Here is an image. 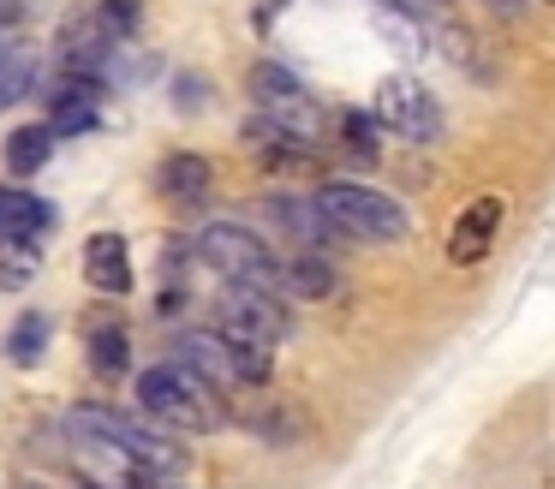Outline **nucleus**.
<instances>
[{
    "mask_svg": "<svg viewBox=\"0 0 555 489\" xmlns=\"http://www.w3.org/2000/svg\"><path fill=\"white\" fill-rule=\"evenodd\" d=\"M49 107H54V114H49L54 138H85V131L102 126V83L96 78H66V72H61Z\"/></svg>",
    "mask_w": 555,
    "mask_h": 489,
    "instance_id": "nucleus-10",
    "label": "nucleus"
},
{
    "mask_svg": "<svg viewBox=\"0 0 555 489\" xmlns=\"http://www.w3.org/2000/svg\"><path fill=\"white\" fill-rule=\"evenodd\" d=\"M138 406H144L162 429H173V436H209V429H221V417H228V400H221L209 382H197L185 364H173V358L138 376Z\"/></svg>",
    "mask_w": 555,
    "mask_h": 489,
    "instance_id": "nucleus-3",
    "label": "nucleus"
},
{
    "mask_svg": "<svg viewBox=\"0 0 555 489\" xmlns=\"http://www.w3.org/2000/svg\"><path fill=\"white\" fill-rule=\"evenodd\" d=\"M209 185H216V167H209L197 150H173V155H162V167H156V191H162L168 203L192 209V203H204V197H209Z\"/></svg>",
    "mask_w": 555,
    "mask_h": 489,
    "instance_id": "nucleus-12",
    "label": "nucleus"
},
{
    "mask_svg": "<svg viewBox=\"0 0 555 489\" xmlns=\"http://www.w3.org/2000/svg\"><path fill=\"white\" fill-rule=\"evenodd\" d=\"M13 489H49V484H37V477H25V484H13Z\"/></svg>",
    "mask_w": 555,
    "mask_h": 489,
    "instance_id": "nucleus-28",
    "label": "nucleus"
},
{
    "mask_svg": "<svg viewBox=\"0 0 555 489\" xmlns=\"http://www.w3.org/2000/svg\"><path fill=\"white\" fill-rule=\"evenodd\" d=\"M502 215H507V203H502V197H472L466 209L454 215V227H448V262L472 269V262L490 257L495 233H502Z\"/></svg>",
    "mask_w": 555,
    "mask_h": 489,
    "instance_id": "nucleus-7",
    "label": "nucleus"
},
{
    "mask_svg": "<svg viewBox=\"0 0 555 489\" xmlns=\"http://www.w3.org/2000/svg\"><path fill=\"white\" fill-rule=\"evenodd\" d=\"M85 489H102V484H85Z\"/></svg>",
    "mask_w": 555,
    "mask_h": 489,
    "instance_id": "nucleus-29",
    "label": "nucleus"
},
{
    "mask_svg": "<svg viewBox=\"0 0 555 489\" xmlns=\"http://www.w3.org/2000/svg\"><path fill=\"white\" fill-rule=\"evenodd\" d=\"M173 107H180V114L209 107V78H192V72H185V78H173Z\"/></svg>",
    "mask_w": 555,
    "mask_h": 489,
    "instance_id": "nucleus-24",
    "label": "nucleus"
},
{
    "mask_svg": "<svg viewBox=\"0 0 555 489\" xmlns=\"http://www.w3.org/2000/svg\"><path fill=\"white\" fill-rule=\"evenodd\" d=\"M299 95H311V90H305V78H293L287 66H275V60H257V66H251L257 114H269V107H281V102H299Z\"/></svg>",
    "mask_w": 555,
    "mask_h": 489,
    "instance_id": "nucleus-18",
    "label": "nucleus"
},
{
    "mask_svg": "<svg viewBox=\"0 0 555 489\" xmlns=\"http://www.w3.org/2000/svg\"><path fill=\"white\" fill-rule=\"evenodd\" d=\"M30 269H37V245H0V281L25 286Z\"/></svg>",
    "mask_w": 555,
    "mask_h": 489,
    "instance_id": "nucleus-23",
    "label": "nucleus"
},
{
    "mask_svg": "<svg viewBox=\"0 0 555 489\" xmlns=\"http://www.w3.org/2000/svg\"><path fill=\"white\" fill-rule=\"evenodd\" d=\"M371 119L412 143H436L442 138V102H436L430 83H418L412 72H395V78L376 83V102H371Z\"/></svg>",
    "mask_w": 555,
    "mask_h": 489,
    "instance_id": "nucleus-6",
    "label": "nucleus"
},
{
    "mask_svg": "<svg viewBox=\"0 0 555 489\" xmlns=\"http://www.w3.org/2000/svg\"><path fill=\"white\" fill-rule=\"evenodd\" d=\"M216 329L233 334V340L281 346V340H293V305L281 293H263V286L228 281V293L216 298Z\"/></svg>",
    "mask_w": 555,
    "mask_h": 489,
    "instance_id": "nucleus-5",
    "label": "nucleus"
},
{
    "mask_svg": "<svg viewBox=\"0 0 555 489\" xmlns=\"http://www.w3.org/2000/svg\"><path fill=\"white\" fill-rule=\"evenodd\" d=\"M49 334H54V322L42 317V310H25V317L7 329V364H18V370L42 364V352H49Z\"/></svg>",
    "mask_w": 555,
    "mask_h": 489,
    "instance_id": "nucleus-17",
    "label": "nucleus"
},
{
    "mask_svg": "<svg viewBox=\"0 0 555 489\" xmlns=\"http://www.w3.org/2000/svg\"><path fill=\"white\" fill-rule=\"evenodd\" d=\"M173 364H185L197 382H209L221 400H233V394L263 388V382L275 376V346L233 340V334H221V329H185L180 340H173Z\"/></svg>",
    "mask_w": 555,
    "mask_h": 489,
    "instance_id": "nucleus-1",
    "label": "nucleus"
},
{
    "mask_svg": "<svg viewBox=\"0 0 555 489\" xmlns=\"http://www.w3.org/2000/svg\"><path fill=\"white\" fill-rule=\"evenodd\" d=\"M54 203L37 197V191H18V185H0V245H42L54 233Z\"/></svg>",
    "mask_w": 555,
    "mask_h": 489,
    "instance_id": "nucleus-8",
    "label": "nucleus"
},
{
    "mask_svg": "<svg viewBox=\"0 0 555 489\" xmlns=\"http://www.w3.org/2000/svg\"><path fill=\"white\" fill-rule=\"evenodd\" d=\"M240 143L251 150L257 167H269V173H299V167H311V143H299L293 131H281L269 114H251L240 126Z\"/></svg>",
    "mask_w": 555,
    "mask_h": 489,
    "instance_id": "nucleus-9",
    "label": "nucleus"
},
{
    "mask_svg": "<svg viewBox=\"0 0 555 489\" xmlns=\"http://www.w3.org/2000/svg\"><path fill=\"white\" fill-rule=\"evenodd\" d=\"M323 221L335 227L340 239H359V245H400L412 233V215L400 209V197L364 185V179H323L311 191Z\"/></svg>",
    "mask_w": 555,
    "mask_h": 489,
    "instance_id": "nucleus-2",
    "label": "nucleus"
},
{
    "mask_svg": "<svg viewBox=\"0 0 555 489\" xmlns=\"http://www.w3.org/2000/svg\"><path fill=\"white\" fill-rule=\"evenodd\" d=\"M7 173H18V179H30V173H42L49 167V155H54V126L42 119V126H18V131H7Z\"/></svg>",
    "mask_w": 555,
    "mask_h": 489,
    "instance_id": "nucleus-15",
    "label": "nucleus"
},
{
    "mask_svg": "<svg viewBox=\"0 0 555 489\" xmlns=\"http://www.w3.org/2000/svg\"><path fill=\"white\" fill-rule=\"evenodd\" d=\"M96 24H102V36L108 42H126V36L138 30V0H96Z\"/></svg>",
    "mask_w": 555,
    "mask_h": 489,
    "instance_id": "nucleus-22",
    "label": "nucleus"
},
{
    "mask_svg": "<svg viewBox=\"0 0 555 489\" xmlns=\"http://www.w3.org/2000/svg\"><path fill=\"white\" fill-rule=\"evenodd\" d=\"M197 262H209V269L221 274V281H240V286H263V293H281V262L275 250L263 245V239L251 233V227L240 221H209L204 233L192 239Z\"/></svg>",
    "mask_w": 555,
    "mask_h": 489,
    "instance_id": "nucleus-4",
    "label": "nucleus"
},
{
    "mask_svg": "<svg viewBox=\"0 0 555 489\" xmlns=\"http://www.w3.org/2000/svg\"><path fill=\"white\" fill-rule=\"evenodd\" d=\"M281 298H311V305H323V298L340 293V269L328 257H317V250H293L287 262H281Z\"/></svg>",
    "mask_w": 555,
    "mask_h": 489,
    "instance_id": "nucleus-14",
    "label": "nucleus"
},
{
    "mask_svg": "<svg viewBox=\"0 0 555 489\" xmlns=\"http://www.w3.org/2000/svg\"><path fill=\"white\" fill-rule=\"evenodd\" d=\"M287 7H293V0H257V7H251V30L269 36V30L281 24V12H287Z\"/></svg>",
    "mask_w": 555,
    "mask_h": 489,
    "instance_id": "nucleus-26",
    "label": "nucleus"
},
{
    "mask_svg": "<svg viewBox=\"0 0 555 489\" xmlns=\"http://www.w3.org/2000/svg\"><path fill=\"white\" fill-rule=\"evenodd\" d=\"M263 209H269V221H275V227H281V233H287L299 250H317V257H323V250L340 239L335 227L323 221L317 197H293V191H275V197H263Z\"/></svg>",
    "mask_w": 555,
    "mask_h": 489,
    "instance_id": "nucleus-11",
    "label": "nucleus"
},
{
    "mask_svg": "<svg viewBox=\"0 0 555 489\" xmlns=\"http://www.w3.org/2000/svg\"><path fill=\"white\" fill-rule=\"evenodd\" d=\"M376 7L406 12V18H418V24H436V18H442V0H376Z\"/></svg>",
    "mask_w": 555,
    "mask_h": 489,
    "instance_id": "nucleus-25",
    "label": "nucleus"
},
{
    "mask_svg": "<svg viewBox=\"0 0 555 489\" xmlns=\"http://www.w3.org/2000/svg\"><path fill=\"white\" fill-rule=\"evenodd\" d=\"M376 30H383V36H388V42H395L406 60H418V54H424V24H418V18H406V12L376 7Z\"/></svg>",
    "mask_w": 555,
    "mask_h": 489,
    "instance_id": "nucleus-21",
    "label": "nucleus"
},
{
    "mask_svg": "<svg viewBox=\"0 0 555 489\" xmlns=\"http://www.w3.org/2000/svg\"><path fill=\"white\" fill-rule=\"evenodd\" d=\"M85 352H90V370H96V376H120V370L132 364V340H126L120 322H90Z\"/></svg>",
    "mask_w": 555,
    "mask_h": 489,
    "instance_id": "nucleus-16",
    "label": "nucleus"
},
{
    "mask_svg": "<svg viewBox=\"0 0 555 489\" xmlns=\"http://www.w3.org/2000/svg\"><path fill=\"white\" fill-rule=\"evenodd\" d=\"M37 83V54L30 48H0V107H13Z\"/></svg>",
    "mask_w": 555,
    "mask_h": 489,
    "instance_id": "nucleus-20",
    "label": "nucleus"
},
{
    "mask_svg": "<svg viewBox=\"0 0 555 489\" xmlns=\"http://www.w3.org/2000/svg\"><path fill=\"white\" fill-rule=\"evenodd\" d=\"M335 138H340V150H347L359 167H376V162H383V143H376V119H371V114H359V107H347V114L335 119Z\"/></svg>",
    "mask_w": 555,
    "mask_h": 489,
    "instance_id": "nucleus-19",
    "label": "nucleus"
},
{
    "mask_svg": "<svg viewBox=\"0 0 555 489\" xmlns=\"http://www.w3.org/2000/svg\"><path fill=\"white\" fill-rule=\"evenodd\" d=\"M543 7H555V0H543Z\"/></svg>",
    "mask_w": 555,
    "mask_h": 489,
    "instance_id": "nucleus-30",
    "label": "nucleus"
},
{
    "mask_svg": "<svg viewBox=\"0 0 555 489\" xmlns=\"http://www.w3.org/2000/svg\"><path fill=\"white\" fill-rule=\"evenodd\" d=\"M490 7H495V12H502V18H514V12H519V7H526V0H490Z\"/></svg>",
    "mask_w": 555,
    "mask_h": 489,
    "instance_id": "nucleus-27",
    "label": "nucleus"
},
{
    "mask_svg": "<svg viewBox=\"0 0 555 489\" xmlns=\"http://www.w3.org/2000/svg\"><path fill=\"white\" fill-rule=\"evenodd\" d=\"M85 281L108 298L132 293V257H126V239L120 233H90L85 239Z\"/></svg>",
    "mask_w": 555,
    "mask_h": 489,
    "instance_id": "nucleus-13",
    "label": "nucleus"
}]
</instances>
